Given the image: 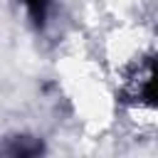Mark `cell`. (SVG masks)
I'll return each instance as SVG.
<instances>
[{
    "label": "cell",
    "instance_id": "3",
    "mask_svg": "<svg viewBox=\"0 0 158 158\" xmlns=\"http://www.w3.org/2000/svg\"><path fill=\"white\" fill-rule=\"evenodd\" d=\"M30 22L35 27H44L47 25V17H49V7H52V0H20Z\"/></svg>",
    "mask_w": 158,
    "mask_h": 158
},
{
    "label": "cell",
    "instance_id": "1",
    "mask_svg": "<svg viewBox=\"0 0 158 158\" xmlns=\"http://www.w3.org/2000/svg\"><path fill=\"white\" fill-rule=\"evenodd\" d=\"M118 99L131 109H156V59L153 54L138 57L123 74Z\"/></svg>",
    "mask_w": 158,
    "mask_h": 158
},
{
    "label": "cell",
    "instance_id": "2",
    "mask_svg": "<svg viewBox=\"0 0 158 158\" xmlns=\"http://www.w3.org/2000/svg\"><path fill=\"white\" fill-rule=\"evenodd\" d=\"M0 153H5V156H20V158L37 156V153H42V143L37 138H30V136H15V138H10L7 146L0 148Z\"/></svg>",
    "mask_w": 158,
    "mask_h": 158
}]
</instances>
